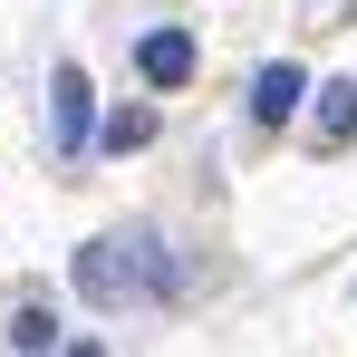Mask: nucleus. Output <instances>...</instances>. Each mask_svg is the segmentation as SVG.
<instances>
[{
	"label": "nucleus",
	"mask_w": 357,
	"mask_h": 357,
	"mask_svg": "<svg viewBox=\"0 0 357 357\" xmlns=\"http://www.w3.org/2000/svg\"><path fill=\"white\" fill-rule=\"evenodd\" d=\"M77 290L97 309H135V299H174L183 290V261L165 251V232H107L77 251Z\"/></svg>",
	"instance_id": "obj_1"
},
{
	"label": "nucleus",
	"mask_w": 357,
	"mask_h": 357,
	"mask_svg": "<svg viewBox=\"0 0 357 357\" xmlns=\"http://www.w3.org/2000/svg\"><path fill=\"white\" fill-rule=\"evenodd\" d=\"M87 126H97V107H87V68H59V77H49V135H59V155L87 145Z\"/></svg>",
	"instance_id": "obj_2"
},
{
	"label": "nucleus",
	"mask_w": 357,
	"mask_h": 357,
	"mask_svg": "<svg viewBox=\"0 0 357 357\" xmlns=\"http://www.w3.org/2000/svg\"><path fill=\"white\" fill-rule=\"evenodd\" d=\"M299 97H309V77H299L290 59L251 77V116H261V126H290V116H299Z\"/></svg>",
	"instance_id": "obj_3"
},
{
	"label": "nucleus",
	"mask_w": 357,
	"mask_h": 357,
	"mask_svg": "<svg viewBox=\"0 0 357 357\" xmlns=\"http://www.w3.org/2000/svg\"><path fill=\"white\" fill-rule=\"evenodd\" d=\"M135 68H145V87H183V77H193V39H183V29H145Z\"/></svg>",
	"instance_id": "obj_4"
},
{
	"label": "nucleus",
	"mask_w": 357,
	"mask_h": 357,
	"mask_svg": "<svg viewBox=\"0 0 357 357\" xmlns=\"http://www.w3.org/2000/svg\"><path fill=\"white\" fill-rule=\"evenodd\" d=\"M319 135H328V145L357 135V77H328V87H319Z\"/></svg>",
	"instance_id": "obj_5"
},
{
	"label": "nucleus",
	"mask_w": 357,
	"mask_h": 357,
	"mask_svg": "<svg viewBox=\"0 0 357 357\" xmlns=\"http://www.w3.org/2000/svg\"><path fill=\"white\" fill-rule=\"evenodd\" d=\"M135 145H155V107H116L107 116V155H135Z\"/></svg>",
	"instance_id": "obj_6"
},
{
	"label": "nucleus",
	"mask_w": 357,
	"mask_h": 357,
	"mask_svg": "<svg viewBox=\"0 0 357 357\" xmlns=\"http://www.w3.org/2000/svg\"><path fill=\"white\" fill-rule=\"evenodd\" d=\"M10 348H59V319H49V309H20V319H10Z\"/></svg>",
	"instance_id": "obj_7"
}]
</instances>
